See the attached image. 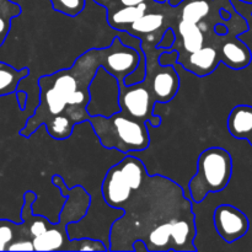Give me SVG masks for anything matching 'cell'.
<instances>
[{
  "instance_id": "1",
  "label": "cell",
  "mask_w": 252,
  "mask_h": 252,
  "mask_svg": "<svg viewBox=\"0 0 252 252\" xmlns=\"http://www.w3.org/2000/svg\"><path fill=\"white\" fill-rule=\"evenodd\" d=\"M137 49L126 46L116 36L110 46L93 48L81 54L66 69L38 79L39 105L27 120L20 135L31 137L37 128L43 126L48 134L57 140L70 137L76 125L88 122L86 111L90 94L89 85L100 66L123 80L139 63Z\"/></svg>"
},
{
  "instance_id": "2",
  "label": "cell",
  "mask_w": 252,
  "mask_h": 252,
  "mask_svg": "<svg viewBox=\"0 0 252 252\" xmlns=\"http://www.w3.org/2000/svg\"><path fill=\"white\" fill-rule=\"evenodd\" d=\"M192 204L176 182L148 175L111 226L110 251H132L135 240L148 251H197Z\"/></svg>"
},
{
  "instance_id": "3",
  "label": "cell",
  "mask_w": 252,
  "mask_h": 252,
  "mask_svg": "<svg viewBox=\"0 0 252 252\" xmlns=\"http://www.w3.org/2000/svg\"><path fill=\"white\" fill-rule=\"evenodd\" d=\"M88 122L106 149L130 154L143 152L150 144L148 123L134 120L121 111L111 117H90Z\"/></svg>"
},
{
  "instance_id": "4",
  "label": "cell",
  "mask_w": 252,
  "mask_h": 252,
  "mask_svg": "<svg viewBox=\"0 0 252 252\" xmlns=\"http://www.w3.org/2000/svg\"><path fill=\"white\" fill-rule=\"evenodd\" d=\"M233 175V158L220 147L203 150L197 159V172L189 182V194L193 203H202L211 192H220Z\"/></svg>"
},
{
  "instance_id": "5",
  "label": "cell",
  "mask_w": 252,
  "mask_h": 252,
  "mask_svg": "<svg viewBox=\"0 0 252 252\" xmlns=\"http://www.w3.org/2000/svg\"><path fill=\"white\" fill-rule=\"evenodd\" d=\"M148 175L142 160L134 154H126L118 164L106 172L101 189L105 203L113 209H122L133 192L142 186Z\"/></svg>"
},
{
  "instance_id": "6",
  "label": "cell",
  "mask_w": 252,
  "mask_h": 252,
  "mask_svg": "<svg viewBox=\"0 0 252 252\" xmlns=\"http://www.w3.org/2000/svg\"><path fill=\"white\" fill-rule=\"evenodd\" d=\"M145 56V76L143 79L157 103L170 102L180 89V76L175 65H161L159 57L165 48L148 43H140Z\"/></svg>"
},
{
  "instance_id": "7",
  "label": "cell",
  "mask_w": 252,
  "mask_h": 252,
  "mask_svg": "<svg viewBox=\"0 0 252 252\" xmlns=\"http://www.w3.org/2000/svg\"><path fill=\"white\" fill-rule=\"evenodd\" d=\"M89 100L86 111L90 117H111L120 112V80L100 66L89 85Z\"/></svg>"
},
{
  "instance_id": "8",
  "label": "cell",
  "mask_w": 252,
  "mask_h": 252,
  "mask_svg": "<svg viewBox=\"0 0 252 252\" xmlns=\"http://www.w3.org/2000/svg\"><path fill=\"white\" fill-rule=\"evenodd\" d=\"M155 103L152 93L143 80L133 85H126L123 80H120L121 112L158 128L161 125V118L154 115Z\"/></svg>"
},
{
  "instance_id": "9",
  "label": "cell",
  "mask_w": 252,
  "mask_h": 252,
  "mask_svg": "<svg viewBox=\"0 0 252 252\" xmlns=\"http://www.w3.org/2000/svg\"><path fill=\"white\" fill-rule=\"evenodd\" d=\"M214 228L225 243L233 244L244 238L250 229L246 214L231 204H220L213 214Z\"/></svg>"
},
{
  "instance_id": "10",
  "label": "cell",
  "mask_w": 252,
  "mask_h": 252,
  "mask_svg": "<svg viewBox=\"0 0 252 252\" xmlns=\"http://www.w3.org/2000/svg\"><path fill=\"white\" fill-rule=\"evenodd\" d=\"M221 62L218 49L213 46H204L197 52L177 59V64L194 75L207 76L213 73Z\"/></svg>"
},
{
  "instance_id": "11",
  "label": "cell",
  "mask_w": 252,
  "mask_h": 252,
  "mask_svg": "<svg viewBox=\"0 0 252 252\" xmlns=\"http://www.w3.org/2000/svg\"><path fill=\"white\" fill-rule=\"evenodd\" d=\"M220 59L229 68L240 70L250 65L252 54L250 48L238 36L229 37L220 47Z\"/></svg>"
},
{
  "instance_id": "12",
  "label": "cell",
  "mask_w": 252,
  "mask_h": 252,
  "mask_svg": "<svg viewBox=\"0 0 252 252\" xmlns=\"http://www.w3.org/2000/svg\"><path fill=\"white\" fill-rule=\"evenodd\" d=\"M153 0L147 2H142L135 6H121L117 9L108 10L107 22L112 29L117 31H125L130 24L139 19L149 9V5Z\"/></svg>"
},
{
  "instance_id": "13",
  "label": "cell",
  "mask_w": 252,
  "mask_h": 252,
  "mask_svg": "<svg viewBox=\"0 0 252 252\" xmlns=\"http://www.w3.org/2000/svg\"><path fill=\"white\" fill-rule=\"evenodd\" d=\"M229 133L236 139H248L252 130V107L239 105L230 111L228 117Z\"/></svg>"
},
{
  "instance_id": "14",
  "label": "cell",
  "mask_w": 252,
  "mask_h": 252,
  "mask_svg": "<svg viewBox=\"0 0 252 252\" xmlns=\"http://www.w3.org/2000/svg\"><path fill=\"white\" fill-rule=\"evenodd\" d=\"M30 76L29 68L16 69L6 63H0V96L15 94L20 81Z\"/></svg>"
},
{
  "instance_id": "15",
  "label": "cell",
  "mask_w": 252,
  "mask_h": 252,
  "mask_svg": "<svg viewBox=\"0 0 252 252\" xmlns=\"http://www.w3.org/2000/svg\"><path fill=\"white\" fill-rule=\"evenodd\" d=\"M56 11L69 17H76L84 11L86 0H49Z\"/></svg>"
},
{
  "instance_id": "16",
  "label": "cell",
  "mask_w": 252,
  "mask_h": 252,
  "mask_svg": "<svg viewBox=\"0 0 252 252\" xmlns=\"http://www.w3.org/2000/svg\"><path fill=\"white\" fill-rule=\"evenodd\" d=\"M7 251H34L33 244L30 239H20L9 245Z\"/></svg>"
},
{
  "instance_id": "17",
  "label": "cell",
  "mask_w": 252,
  "mask_h": 252,
  "mask_svg": "<svg viewBox=\"0 0 252 252\" xmlns=\"http://www.w3.org/2000/svg\"><path fill=\"white\" fill-rule=\"evenodd\" d=\"M177 58H179V53L176 51L162 52L159 57V63L161 65H176Z\"/></svg>"
},
{
  "instance_id": "18",
  "label": "cell",
  "mask_w": 252,
  "mask_h": 252,
  "mask_svg": "<svg viewBox=\"0 0 252 252\" xmlns=\"http://www.w3.org/2000/svg\"><path fill=\"white\" fill-rule=\"evenodd\" d=\"M174 42H175L174 31H172V29H167L166 31L164 32V34H162L161 39H160V42L158 43L157 47L158 48H165L167 51V49L174 44Z\"/></svg>"
},
{
  "instance_id": "19",
  "label": "cell",
  "mask_w": 252,
  "mask_h": 252,
  "mask_svg": "<svg viewBox=\"0 0 252 252\" xmlns=\"http://www.w3.org/2000/svg\"><path fill=\"white\" fill-rule=\"evenodd\" d=\"M15 96H16L17 100V105H19L20 110H25L27 105V101H29V95H27L26 91L21 90H16L15 91Z\"/></svg>"
},
{
  "instance_id": "20",
  "label": "cell",
  "mask_w": 252,
  "mask_h": 252,
  "mask_svg": "<svg viewBox=\"0 0 252 252\" xmlns=\"http://www.w3.org/2000/svg\"><path fill=\"white\" fill-rule=\"evenodd\" d=\"M132 251L135 252H148L147 245L143 240H135L132 245Z\"/></svg>"
},
{
  "instance_id": "21",
  "label": "cell",
  "mask_w": 252,
  "mask_h": 252,
  "mask_svg": "<svg viewBox=\"0 0 252 252\" xmlns=\"http://www.w3.org/2000/svg\"><path fill=\"white\" fill-rule=\"evenodd\" d=\"M95 4L100 5V6L105 7V9H107V7H110L111 5H112V2L115 1V0H93Z\"/></svg>"
},
{
  "instance_id": "22",
  "label": "cell",
  "mask_w": 252,
  "mask_h": 252,
  "mask_svg": "<svg viewBox=\"0 0 252 252\" xmlns=\"http://www.w3.org/2000/svg\"><path fill=\"white\" fill-rule=\"evenodd\" d=\"M155 1H158V2H164V1H169V4L171 5V6H176V5H179L180 2L182 1V0H155Z\"/></svg>"
},
{
  "instance_id": "23",
  "label": "cell",
  "mask_w": 252,
  "mask_h": 252,
  "mask_svg": "<svg viewBox=\"0 0 252 252\" xmlns=\"http://www.w3.org/2000/svg\"><path fill=\"white\" fill-rule=\"evenodd\" d=\"M246 140H249V143H250V144H251V147H252V130H251L250 135H249V137H248V139H246Z\"/></svg>"
},
{
  "instance_id": "24",
  "label": "cell",
  "mask_w": 252,
  "mask_h": 252,
  "mask_svg": "<svg viewBox=\"0 0 252 252\" xmlns=\"http://www.w3.org/2000/svg\"><path fill=\"white\" fill-rule=\"evenodd\" d=\"M241 2H245V4H252V0H240Z\"/></svg>"
},
{
  "instance_id": "25",
  "label": "cell",
  "mask_w": 252,
  "mask_h": 252,
  "mask_svg": "<svg viewBox=\"0 0 252 252\" xmlns=\"http://www.w3.org/2000/svg\"><path fill=\"white\" fill-rule=\"evenodd\" d=\"M0 221H1V220H0Z\"/></svg>"
}]
</instances>
